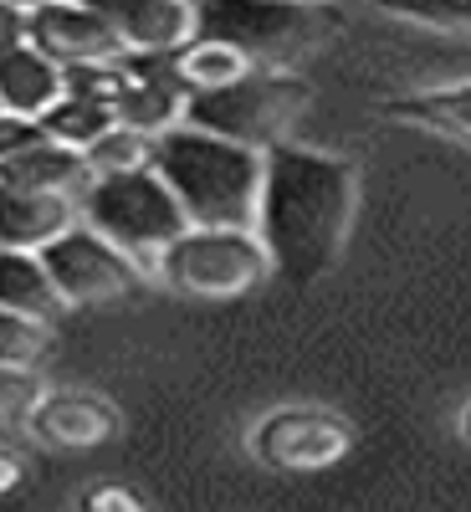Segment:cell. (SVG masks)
I'll return each instance as SVG.
<instances>
[{"mask_svg": "<svg viewBox=\"0 0 471 512\" xmlns=\"http://www.w3.org/2000/svg\"><path fill=\"white\" fill-rule=\"evenodd\" d=\"M195 36L226 41L251 67L292 57L313 36L328 31V16L318 6H292V0H190Z\"/></svg>", "mask_w": 471, "mask_h": 512, "instance_id": "cell-6", "label": "cell"}, {"mask_svg": "<svg viewBox=\"0 0 471 512\" xmlns=\"http://www.w3.org/2000/svg\"><path fill=\"white\" fill-rule=\"evenodd\" d=\"M292 6H318V0H292Z\"/></svg>", "mask_w": 471, "mask_h": 512, "instance_id": "cell-29", "label": "cell"}, {"mask_svg": "<svg viewBox=\"0 0 471 512\" xmlns=\"http://www.w3.org/2000/svg\"><path fill=\"white\" fill-rule=\"evenodd\" d=\"M118 72H123V88L113 98V123L118 128H134V134H169L175 123H185V82L175 72V52L164 57H149V52H123L118 57Z\"/></svg>", "mask_w": 471, "mask_h": 512, "instance_id": "cell-9", "label": "cell"}, {"mask_svg": "<svg viewBox=\"0 0 471 512\" xmlns=\"http://www.w3.org/2000/svg\"><path fill=\"white\" fill-rule=\"evenodd\" d=\"M36 256H41V267H47L62 308H103V303H118V297H128L144 282L134 256H123L113 241H103L82 221L67 226L57 241H47Z\"/></svg>", "mask_w": 471, "mask_h": 512, "instance_id": "cell-7", "label": "cell"}, {"mask_svg": "<svg viewBox=\"0 0 471 512\" xmlns=\"http://www.w3.org/2000/svg\"><path fill=\"white\" fill-rule=\"evenodd\" d=\"M67 226H77V200L72 195L0 185V251H41Z\"/></svg>", "mask_w": 471, "mask_h": 512, "instance_id": "cell-13", "label": "cell"}, {"mask_svg": "<svg viewBox=\"0 0 471 512\" xmlns=\"http://www.w3.org/2000/svg\"><path fill=\"white\" fill-rule=\"evenodd\" d=\"M47 134H41V123L36 118H21V113H0V164L6 159H16L21 149H31V144H41Z\"/></svg>", "mask_w": 471, "mask_h": 512, "instance_id": "cell-24", "label": "cell"}, {"mask_svg": "<svg viewBox=\"0 0 471 512\" xmlns=\"http://www.w3.org/2000/svg\"><path fill=\"white\" fill-rule=\"evenodd\" d=\"M175 292L185 297H205V303H226L251 287H262L272 277V262L256 231H205L190 226L180 241H169L159 256V272Z\"/></svg>", "mask_w": 471, "mask_h": 512, "instance_id": "cell-5", "label": "cell"}, {"mask_svg": "<svg viewBox=\"0 0 471 512\" xmlns=\"http://www.w3.org/2000/svg\"><path fill=\"white\" fill-rule=\"evenodd\" d=\"M466 436H471V410H466Z\"/></svg>", "mask_w": 471, "mask_h": 512, "instance_id": "cell-30", "label": "cell"}, {"mask_svg": "<svg viewBox=\"0 0 471 512\" xmlns=\"http://www.w3.org/2000/svg\"><path fill=\"white\" fill-rule=\"evenodd\" d=\"M405 118L415 123H431L441 134H456V139H471V82H451V88H436V93H415L400 103Z\"/></svg>", "mask_w": 471, "mask_h": 512, "instance_id": "cell-19", "label": "cell"}, {"mask_svg": "<svg viewBox=\"0 0 471 512\" xmlns=\"http://www.w3.org/2000/svg\"><path fill=\"white\" fill-rule=\"evenodd\" d=\"M21 36L41 57H52L57 67H93V62L123 57L113 31L82 0H57V6H41V11L21 16Z\"/></svg>", "mask_w": 471, "mask_h": 512, "instance_id": "cell-10", "label": "cell"}, {"mask_svg": "<svg viewBox=\"0 0 471 512\" xmlns=\"http://www.w3.org/2000/svg\"><path fill=\"white\" fill-rule=\"evenodd\" d=\"M16 36H21V16L0 6V47H6V41H16Z\"/></svg>", "mask_w": 471, "mask_h": 512, "instance_id": "cell-27", "label": "cell"}, {"mask_svg": "<svg viewBox=\"0 0 471 512\" xmlns=\"http://www.w3.org/2000/svg\"><path fill=\"white\" fill-rule=\"evenodd\" d=\"M349 446H354L349 420H338L328 410H308V405L272 410L251 436L256 461L272 466V472H323V466L344 461Z\"/></svg>", "mask_w": 471, "mask_h": 512, "instance_id": "cell-8", "label": "cell"}, {"mask_svg": "<svg viewBox=\"0 0 471 512\" xmlns=\"http://www.w3.org/2000/svg\"><path fill=\"white\" fill-rule=\"evenodd\" d=\"M6 11H16V16H31V11H41V6H57V0H0Z\"/></svg>", "mask_w": 471, "mask_h": 512, "instance_id": "cell-28", "label": "cell"}, {"mask_svg": "<svg viewBox=\"0 0 471 512\" xmlns=\"http://www.w3.org/2000/svg\"><path fill=\"white\" fill-rule=\"evenodd\" d=\"M123 52H180L185 41L195 36V11L190 0H82Z\"/></svg>", "mask_w": 471, "mask_h": 512, "instance_id": "cell-11", "label": "cell"}, {"mask_svg": "<svg viewBox=\"0 0 471 512\" xmlns=\"http://www.w3.org/2000/svg\"><path fill=\"white\" fill-rule=\"evenodd\" d=\"M0 308H11L31 323H52L62 313L52 277L36 251H0Z\"/></svg>", "mask_w": 471, "mask_h": 512, "instance_id": "cell-16", "label": "cell"}, {"mask_svg": "<svg viewBox=\"0 0 471 512\" xmlns=\"http://www.w3.org/2000/svg\"><path fill=\"white\" fill-rule=\"evenodd\" d=\"M88 159L67 144H52L41 139L31 149H21L16 159L0 164V185H16V190H47V195H82L88 190Z\"/></svg>", "mask_w": 471, "mask_h": 512, "instance_id": "cell-15", "label": "cell"}, {"mask_svg": "<svg viewBox=\"0 0 471 512\" xmlns=\"http://www.w3.org/2000/svg\"><path fill=\"white\" fill-rule=\"evenodd\" d=\"M47 344H52L47 323H31V318H21L11 308H0V364L31 369L41 354H47Z\"/></svg>", "mask_w": 471, "mask_h": 512, "instance_id": "cell-22", "label": "cell"}, {"mask_svg": "<svg viewBox=\"0 0 471 512\" xmlns=\"http://www.w3.org/2000/svg\"><path fill=\"white\" fill-rule=\"evenodd\" d=\"M36 123H41V134H47L52 144H67V149L82 154V149H93L108 128H113V108H108V103H93V98L62 93Z\"/></svg>", "mask_w": 471, "mask_h": 512, "instance_id": "cell-18", "label": "cell"}, {"mask_svg": "<svg viewBox=\"0 0 471 512\" xmlns=\"http://www.w3.org/2000/svg\"><path fill=\"white\" fill-rule=\"evenodd\" d=\"M175 72L185 82V93L195 98V93H221V88H231V82H241L251 72V62L236 47H226V41L190 36L185 47L175 52Z\"/></svg>", "mask_w": 471, "mask_h": 512, "instance_id": "cell-17", "label": "cell"}, {"mask_svg": "<svg viewBox=\"0 0 471 512\" xmlns=\"http://www.w3.org/2000/svg\"><path fill=\"white\" fill-rule=\"evenodd\" d=\"M77 221L113 241L123 256H134L144 277L159 272V256L169 241H180L190 221L180 216L175 195L164 190L154 169H128V175H98L77 195Z\"/></svg>", "mask_w": 471, "mask_h": 512, "instance_id": "cell-3", "label": "cell"}, {"mask_svg": "<svg viewBox=\"0 0 471 512\" xmlns=\"http://www.w3.org/2000/svg\"><path fill=\"white\" fill-rule=\"evenodd\" d=\"M308 82L292 72H267L251 67L241 82L221 93H195L185 103V123L200 128V134H216L226 144H246V149H272L287 144L292 123L308 113Z\"/></svg>", "mask_w": 471, "mask_h": 512, "instance_id": "cell-4", "label": "cell"}, {"mask_svg": "<svg viewBox=\"0 0 471 512\" xmlns=\"http://www.w3.org/2000/svg\"><path fill=\"white\" fill-rule=\"evenodd\" d=\"M384 16H400L431 31H471V0H374Z\"/></svg>", "mask_w": 471, "mask_h": 512, "instance_id": "cell-21", "label": "cell"}, {"mask_svg": "<svg viewBox=\"0 0 471 512\" xmlns=\"http://www.w3.org/2000/svg\"><path fill=\"white\" fill-rule=\"evenodd\" d=\"M11 487H21V461L0 451V497H6Z\"/></svg>", "mask_w": 471, "mask_h": 512, "instance_id": "cell-26", "label": "cell"}, {"mask_svg": "<svg viewBox=\"0 0 471 512\" xmlns=\"http://www.w3.org/2000/svg\"><path fill=\"white\" fill-rule=\"evenodd\" d=\"M149 169L175 195L180 216L205 231H251L256 195H262V154L246 144H226L200 134L190 123H175L154 139Z\"/></svg>", "mask_w": 471, "mask_h": 512, "instance_id": "cell-2", "label": "cell"}, {"mask_svg": "<svg viewBox=\"0 0 471 512\" xmlns=\"http://www.w3.org/2000/svg\"><path fill=\"white\" fill-rule=\"evenodd\" d=\"M359 210V175L349 159L272 144L262 149V195H256V241H262L272 272L292 282H318L338 267L349 246Z\"/></svg>", "mask_w": 471, "mask_h": 512, "instance_id": "cell-1", "label": "cell"}, {"mask_svg": "<svg viewBox=\"0 0 471 512\" xmlns=\"http://www.w3.org/2000/svg\"><path fill=\"white\" fill-rule=\"evenodd\" d=\"M82 512H144V502L128 487H93L82 497Z\"/></svg>", "mask_w": 471, "mask_h": 512, "instance_id": "cell-25", "label": "cell"}, {"mask_svg": "<svg viewBox=\"0 0 471 512\" xmlns=\"http://www.w3.org/2000/svg\"><path fill=\"white\" fill-rule=\"evenodd\" d=\"M47 395L41 390L36 369H21V364H0V420H21L31 415V405Z\"/></svg>", "mask_w": 471, "mask_h": 512, "instance_id": "cell-23", "label": "cell"}, {"mask_svg": "<svg viewBox=\"0 0 471 512\" xmlns=\"http://www.w3.org/2000/svg\"><path fill=\"white\" fill-rule=\"evenodd\" d=\"M82 159H88V175H93V180H98V175H128V169H149V159H154V139L113 123L93 149H82Z\"/></svg>", "mask_w": 471, "mask_h": 512, "instance_id": "cell-20", "label": "cell"}, {"mask_svg": "<svg viewBox=\"0 0 471 512\" xmlns=\"http://www.w3.org/2000/svg\"><path fill=\"white\" fill-rule=\"evenodd\" d=\"M26 420L41 441L62 451H88L118 436V410L98 395H41Z\"/></svg>", "mask_w": 471, "mask_h": 512, "instance_id": "cell-12", "label": "cell"}, {"mask_svg": "<svg viewBox=\"0 0 471 512\" xmlns=\"http://www.w3.org/2000/svg\"><path fill=\"white\" fill-rule=\"evenodd\" d=\"M62 98V67L52 57H41L26 36L0 47V113L41 118Z\"/></svg>", "mask_w": 471, "mask_h": 512, "instance_id": "cell-14", "label": "cell"}]
</instances>
